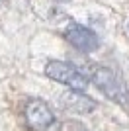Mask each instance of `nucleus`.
Listing matches in <instances>:
<instances>
[{"mask_svg":"<svg viewBox=\"0 0 129 131\" xmlns=\"http://www.w3.org/2000/svg\"><path fill=\"white\" fill-rule=\"evenodd\" d=\"M61 100H63L64 108L72 110V112H78V114H88V112H92V110L96 108L94 100L84 96L82 92H76V90H70V92L64 94Z\"/></svg>","mask_w":129,"mask_h":131,"instance_id":"nucleus-5","label":"nucleus"},{"mask_svg":"<svg viewBox=\"0 0 129 131\" xmlns=\"http://www.w3.org/2000/svg\"><path fill=\"white\" fill-rule=\"evenodd\" d=\"M57 2H69V0H57Z\"/></svg>","mask_w":129,"mask_h":131,"instance_id":"nucleus-6","label":"nucleus"},{"mask_svg":"<svg viewBox=\"0 0 129 131\" xmlns=\"http://www.w3.org/2000/svg\"><path fill=\"white\" fill-rule=\"evenodd\" d=\"M64 37H67V41L74 49L82 51V53H90V51H94L98 47V35L96 33L92 31V29H88V27L76 26V24H72L64 31Z\"/></svg>","mask_w":129,"mask_h":131,"instance_id":"nucleus-4","label":"nucleus"},{"mask_svg":"<svg viewBox=\"0 0 129 131\" xmlns=\"http://www.w3.org/2000/svg\"><path fill=\"white\" fill-rule=\"evenodd\" d=\"M92 80L104 94H106L110 100L117 102L119 106L129 108V90L125 86V82L112 71V69H106V67H98L94 74H92Z\"/></svg>","mask_w":129,"mask_h":131,"instance_id":"nucleus-1","label":"nucleus"},{"mask_svg":"<svg viewBox=\"0 0 129 131\" xmlns=\"http://www.w3.org/2000/svg\"><path fill=\"white\" fill-rule=\"evenodd\" d=\"M45 74L53 80L61 82L64 86H69L70 90L76 92H84L88 88V80L76 67H72L70 63H63V61H51L45 67Z\"/></svg>","mask_w":129,"mask_h":131,"instance_id":"nucleus-2","label":"nucleus"},{"mask_svg":"<svg viewBox=\"0 0 129 131\" xmlns=\"http://www.w3.org/2000/svg\"><path fill=\"white\" fill-rule=\"evenodd\" d=\"M26 121L33 129H47L49 125L55 123V115L43 100H31L26 106Z\"/></svg>","mask_w":129,"mask_h":131,"instance_id":"nucleus-3","label":"nucleus"}]
</instances>
